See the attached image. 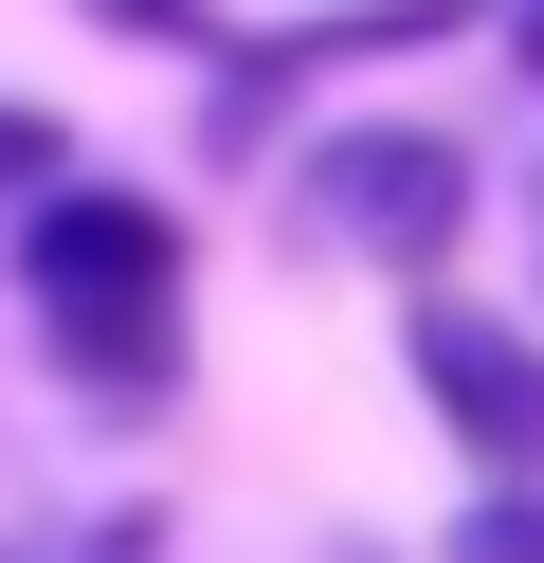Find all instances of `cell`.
<instances>
[{
  "mask_svg": "<svg viewBox=\"0 0 544 563\" xmlns=\"http://www.w3.org/2000/svg\"><path fill=\"white\" fill-rule=\"evenodd\" d=\"M73 183V146H55V110H0V200H55Z\"/></svg>",
  "mask_w": 544,
  "mask_h": 563,
  "instance_id": "5b68a950",
  "label": "cell"
},
{
  "mask_svg": "<svg viewBox=\"0 0 544 563\" xmlns=\"http://www.w3.org/2000/svg\"><path fill=\"white\" fill-rule=\"evenodd\" d=\"M435 563H544V473H526V490H471Z\"/></svg>",
  "mask_w": 544,
  "mask_h": 563,
  "instance_id": "277c9868",
  "label": "cell"
},
{
  "mask_svg": "<svg viewBox=\"0 0 544 563\" xmlns=\"http://www.w3.org/2000/svg\"><path fill=\"white\" fill-rule=\"evenodd\" d=\"M309 219L345 236V255L435 273L454 219H471V146H454V128H326V146H309Z\"/></svg>",
  "mask_w": 544,
  "mask_h": 563,
  "instance_id": "7a4b0ae2",
  "label": "cell"
},
{
  "mask_svg": "<svg viewBox=\"0 0 544 563\" xmlns=\"http://www.w3.org/2000/svg\"><path fill=\"white\" fill-rule=\"evenodd\" d=\"M508 74H526V91H544V0H508Z\"/></svg>",
  "mask_w": 544,
  "mask_h": 563,
  "instance_id": "8992f818",
  "label": "cell"
},
{
  "mask_svg": "<svg viewBox=\"0 0 544 563\" xmlns=\"http://www.w3.org/2000/svg\"><path fill=\"white\" fill-rule=\"evenodd\" d=\"M399 345H418V400L490 454V490H526V473H544V345L490 328V309H418Z\"/></svg>",
  "mask_w": 544,
  "mask_h": 563,
  "instance_id": "3957f363",
  "label": "cell"
},
{
  "mask_svg": "<svg viewBox=\"0 0 544 563\" xmlns=\"http://www.w3.org/2000/svg\"><path fill=\"white\" fill-rule=\"evenodd\" d=\"M36 273V328H55L73 382H109V400H164V345H181V219L127 183H55L19 236Z\"/></svg>",
  "mask_w": 544,
  "mask_h": 563,
  "instance_id": "6da1fadb",
  "label": "cell"
}]
</instances>
